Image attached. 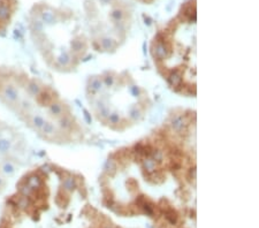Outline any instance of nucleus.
<instances>
[{"label":"nucleus","mask_w":259,"mask_h":228,"mask_svg":"<svg viewBox=\"0 0 259 228\" xmlns=\"http://www.w3.org/2000/svg\"><path fill=\"white\" fill-rule=\"evenodd\" d=\"M196 115L180 109L150 135L109 156L99 176L106 205L119 212L151 215L149 191L174 188L191 194L196 182Z\"/></svg>","instance_id":"f257e3e1"},{"label":"nucleus","mask_w":259,"mask_h":228,"mask_svg":"<svg viewBox=\"0 0 259 228\" xmlns=\"http://www.w3.org/2000/svg\"><path fill=\"white\" fill-rule=\"evenodd\" d=\"M90 113L105 128L123 133L143 122L152 107L149 92L127 70H105L85 84Z\"/></svg>","instance_id":"f03ea898"},{"label":"nucleus","mask_w":259,"mask_h":228,"mask_svg":"<svg viewBox=\"0 0 259 228\" xmlns=\"http://www.w3.org/2000/svg\"><path fill=\"white\" fill-rule=\"evenodd\" d=\"M196 7L189 4L158 30L150 43V57L157 73L170 90L182 97H196Z\"/></svg>","instance_id":"7ed1b4c3"},{"label":"nucleus","mask_w":259,"mask_h":228,"mask_svg":"<svg viewBox=\"0 0 259 228\" xmlns=\"http://www.w3.org/2000/svg\"><path fill=\"white\" fill-rule=\"evenodd\" d=\"M16 173V166L13 160L5 159L4 162H0V174L4 177H10Z\"/></svg>","instance_id":"20e7f679"},{"label":"nucleus","mask_w":259,"mask_h":228,"mask_svg":"<svg viewBox=\"0 0 259 228\" xmlns=\"http://www.w3.org/2000/svg\"><path fill=\"white\" fill-rule=\"evenodd\" d=\"M13 138L7 137V136H0V156L6 157L8 156L12 150H13Z\"/></svg>","instance_id":"39448f33"},{"label":"nucleus","mask_w":259,"mask_h":228,"mask_svg":"<svg viewBox=\"0 0 259 228\" xmlns=\"http://www.w3.org/2000/svg\"><path fill=\"white\" fill-rule=\"evenodd\" d=\"M10 10L8 8V6L5 5V4H0V20L1 21H5L10 17Z\"/></svg>","instance_id":"423d86ee"},{"label":"nucleus","mask_w":259,"mask_h":228,"mask_svg":"<svg viewBox=\"0 0 259 228\" xmlns=\"http://www.w3.org/2000/svg\"><path fill=\"white\" fill-rule=\"evenodd\" d=\"M4 185H5V177L0 174V189H1Z\"/></svg>","instance_id":"0eeeda50"},{"label":"nucleus","mask_w":259,"mask_h":228,"mask_svg":"<svg viewBox=\"0 0 259 228\" xmlns=\"http://www.w3.org/2000/svg\"><path fill=\"white\" fill-rule=\"evenodd\" d=\"M1 157H2V156H1Z\"/></svg>","instance_id":"6e6552de"}]
</instances>
